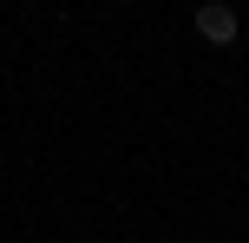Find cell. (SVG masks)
<instances>
[{"label": "cell", "instance_id": "1", "mask_svg": "<svg viewBox=\"0 0 249 243\" xmlns=\"http://www.w3.org/2000/svg\"><path fill=\"white\" fill-rule=\"evenodd\" d=\"M236 7H223V0H203L197 7V39H210V46H236Z\"/></svg>", "mask_w": 249, "mask_h": 243}]
</instances>
